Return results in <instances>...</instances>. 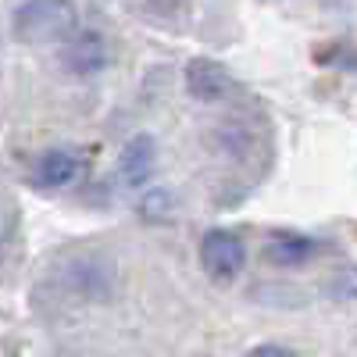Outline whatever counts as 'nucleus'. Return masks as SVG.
<instances>
[{
    "mask_svg": "<svg viewBox=\"0 0 357 357\" xmlns=\"http://www.w3.org/2000/svg\"><path fill=\"white\" fill-rule=\"evenodd\" d=\"M75 4L72 0H25L15 11L11 29L22 43H47V40H68L75 33Z\"/></svg>",
    "mask_w": 357,
    "mask_h": 357,
    "instance_id": "f257e3e1",
    "label": "nucleus"
},
{
    "mask_svg": "<svg viewBox=\"0 0 357 357\" xmlns=\"http://www.w3.org/2000/svg\"><path fill=\"white\" fill-rule=\"evenodd\" d=\"M243 264H247V243L236 232H229V229L204 232V240H200V268L207 272L211 282H218V286L236 282L240 272H243Z\"/></svg>",
    "mask_w": 357,
    "mask_h": 357,
    "instance_id": "f03ea898",
    "label": "nucleus"
},
{
    "mask_svg": "<svg viewBox=\"0 0 357 357\" xmlns=\"http://www.w3.org/2000/svg\"><path fill=\"white\" fill-rule=\"evenodd\" d=\"M154 165H158V143L151 132H136L122 151H118V183L126 190H136L143 186L146 178L154 175Z\"/></svg>",
    "mask_w": 357,
    "mask_h": 357,
    "instance_id": "7ed1b4c3",
    "label": "nucleus"
},
{
    "mask_svg": "<svg viewBox=\"0 0 357 357\" xmlns=\"http://www.w3.org/2000/svg\"><path fill=\"white\" fill-rule=\"evenodd\" d=\"M186 89L200 104H218L236 89V79L229 75L225 65L211 61V57H197V61L186 65Z\"/></svg>",
    "mask_w": 357,
    "mask_h": 357,
    "instance_id": "20e7f679",
    "label": "nucleus"
},
{
    "mask_svg": "<svg viewBox=\"0 0 357 357\" xmlns=\"http://www.w3.org/2000/svg\"><path fill=\"white\" fill-rule=\"evenodd\" d=\"M82 172V154L72 146H50L33 165V183L40 190H65L72 186Z\"/></svg>",
    "mask_w": 357,
    "mask_h": 357,
    "instance_id": "39448f33",
    "label": "nucleus"
},
{
    "mask_svg": "<svg viewBox=\"0 0 357 357\" xmlns=\"http://www.w3.org/2000/svg\"><path fill=\"white\" fill-rule=\"evenodd\" d=\"M61 65L75 75H97L107 68V43L97 33H72L61 50Z\"/></svg>",
    "mask_w": 357,
    "mask_h": 357,
    "instance_id": "423d86ee",
    "label": "nucleus"
},
{
    "mask_svg": "<svg viewBox=\"0 0 357 357\" xmlns=\"http://www.w3.org/2000/svg\"><path fill=\"white\" fill-rule=\"evenodd\" d=\"M314 254H318V243L307 240V236H293V232L275 236V240H268V247H264V261H272L279 268H301Z\"/></svg>",
    "mask_w": 357,
    "mask_h": 357,
    "instance_id": "0eeeda50",
    "label": "nucleus"
},
{
    "mask_svg": "<svg viewBox=\"0 0 357 357\" xmlns=\"http://www.w3.org/2000/svg\"><path fill=\"white\" fill-rule=\"evenodd\" d=\"M168 193H151V197H146L143 200V215H151V218H158V215H165V211H172V207H168Z\"/></svg>",
    "mask_w": 357,
    "mask_h": 357,
    "instance_id": "6e6552de",
    "label": "nucleus"
},
{
    "mask_svg": "<svg viewBox=\"0 0 357 357\" xmlns=\"http://www.w3.org/2000/svg\"><path fill=\"white\" fill-rule=\"evenodd\" d=\"M247 357H296V354L286 347H275V343H264V347H254Z\"/></svg>",
    "mask_w": 357,
    "mask_h": 357,
    "instance_id": "1a4fd4ad",
    "label": "nucleus"
}]
</instances>
